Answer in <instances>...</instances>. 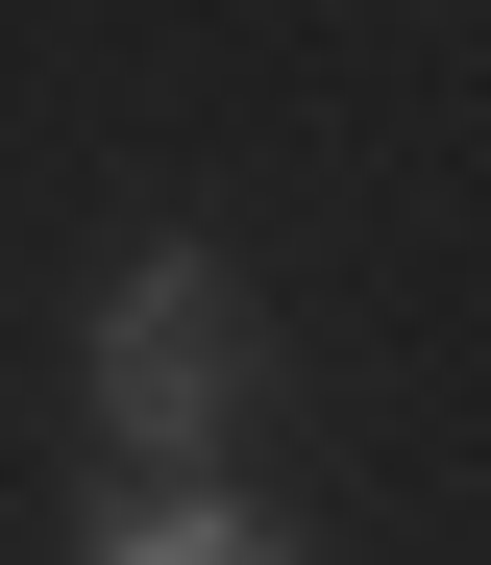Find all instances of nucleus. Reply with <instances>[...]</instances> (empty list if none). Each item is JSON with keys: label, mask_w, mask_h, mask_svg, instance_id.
Here are the masks:
<instances>
[{"label": "nucleus", "mask_w": 491, "mask_h": 565, "mask_svg": "<svg viewBox=\"0 0 491 565\" xmlns=\"http://www.w3.org/2000/svg\"><path fill=\"white\" fill-rule=\"evenodd\" d=\"M98 565H295V541H270L246 492H196V467H148V492L98 516Z\"/></svg>", "instance_id": "2"}, {"label": "nucleus", "mask_w": 491, "mask_h": 565, "mask_svg": "<svg viewBox=\"0 0 491 565\" xmlns=\"http://www.w3.org/2000/svg\"><path fill=\"white\" fill-rule=\"evenodd\" d=\"M246 394H270V320H246V270H222V246H124V270H98L74 418L124 443V467H222Z\"/></svg>", "instance_id": "1"}]
</instances>
